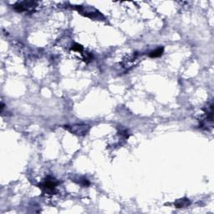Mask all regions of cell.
Masks as SVG:
<instances>
[{"label": "cell", "mask_w": 214, "mask_h": 214, "mask_svg": "<svg viewBox=\"0 0 214 214\" xmlns=\"http://www.w3.org/2000/svg\"><path fill=\"white\" fill-rule=\"evenodd\" d=\"M164 52V48L163 47H160L158 49H156V50H154L152 52H151L149 54V57L151 58H158V57H161Z\"/></svg>", "instance_id": "obj_5"}, {"label": "cell", "mask_w": 214, "mask_h": 214, "mask_svg": "<svg viewBox=\"0 0 214 214\" xmlns=\"http://www.w3.org/2000/svg\"><path fill=\"white\" fill-rule=\"evenodd\" d=\"M59 185V182L53 177H47L42 183L39 184V188H41L43 191L47 193H53L55 187Z\"/></svg>", "instance_id": "obj_1"}, {"label": "cell", "mask_w": 214, "mask_h": 214, "mask_svg": "<svg viewBox=\"0 0 214 214\" xmlns=\"http://www.w3.org/2000/svg\"><path fill=\"white\" fill-rule=\"evenodd\" d=\"M189 205H190V201L188 200L187 198H182V199L177 200L175 202V206L177 208H187Z\"/></svg>", "instance_id": "obj_4"}, {"label": "cell", "mask_w": 214, "mask_h": 214, "mask_svg": "<svg viewBox=\"0 0 214 214\" xmlns=\"http://www.w3.org/2000/svg\"><path fill=\"white\" fill-rule=\"evenodd\" d=\"M82 184H83L84 187H87V186L90 185V182H89V181H88V180H84V181L82 182Z\"/></svg>", "instance_id": "obj_7"}, {"label": "cell", "mask_w": 214, "mask_h": 214, "mask_svg": "<svg viewBox=\"0 0 214 214\" xmlns=\"http://www.w3.org/2000/svg\"><path fill=\"white\" fill-rule=\"evenodd\" d=\"M67 127L66 129H68L70 132L74 133L75 135H77V136H84L85 134L88 132V130H89V126L87 125H74L72 127Z\"/></svg>", "instance_id": "obj_3"}, {"label": "cell", "mask_w": 214, "mask_h": 214, "mask_svg": "<svg viewBox=\"0 0 214 214\" xmlns=\"http://www.w3.org/2000/svg\"><path fill=\"white\" fill-rule=\"evenodd\" d=\"M38 3L34 1H23L18 2L13 5V9L17 12H32L37 6Z\"/></svg>", "instance_id": "obj_2"}, {"label": "cell", "mask_w": 214, "mask_h": 214, "mask_svg": "<svg viewBox=\"0 0 214 214\" xmlns=\"http://www.w3.org/2000/svg\"><path fill=\"white\" fill-rule=\"evenodd\" d=\"M71 49L72 50H74V51L82 52V51L84 50V48H83V46L80 45H79V44H75L74 45L72 46Z\"/></svg>", "instance_id": "obj_6"}]
</instances>
